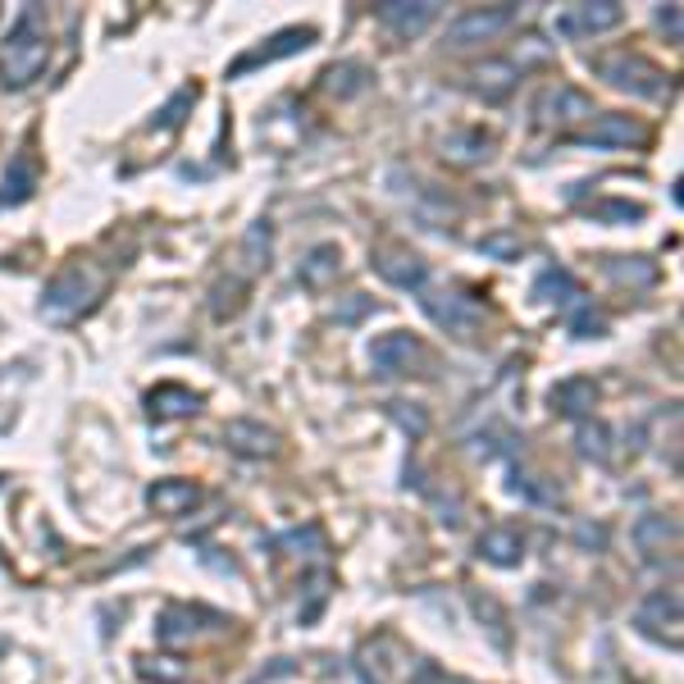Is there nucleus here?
I'll use <instances>...</instances> for the list:
<instances>
[{
    "label": "nucleus",
    "mask_w": 684,
    "mask_h": 684,
    "mask_svg": "<svg viewBox=\"0 0 684 684\" xmlns=\"http://www.w3.org/2000/svg\"><path fill=\"white\" fill-rule=\"evenodd\" d=\"M46 32L37 28V10H23L5 51H0V83L5 87H28L37 73L46 69Z\"/></svg>",
    "instance_id": "obj_1"
},
{
    "label": "nucleus",
    "mask_w": 684,
    "mask_h": 684,
    "mask_svg": "<svg viewBox=\"0 0 684 684\" xmlns=\"http://www.w3.org/2000/svg\"><path fill=\"white\" fill-rule=\"evenodd\" d=\"M597 73L630 96H666V87H671L666 73L643 55H607V60H597Z\"/></svg>",
    "instance_id": "obj_2"
},
{
    "label": "nucleus",
    "mask_w": 684,
    "mask_h": 684,
    "mask_svg": "<svg viewBox=\"0 0 684 684\" xmlns=\"http://www.w3.org/2000/svg\"><path fill=\"white\" fill-rule=\"evenodd\" d=\"M92 297H96V278L92 274H83V265H69L55 284L46 288V297H42V315H51V319H69V315H78L83 306H92Z\"/></svg>",
    "instance_id": "obj_3"
},
{
    "label": "nucleus",
    "mask_w": 684,
    "mask_h": 684,
    "mask_svg": "<svg viewBox=\"0 0 684 684\" xmlns=\"http://www.w3.org/2000/svg\"><path fill=\"white\" fill-rule=\"evenodd\" d=\"M420 306L429 310V319H433L438 329H448L457 338H474L479 319H484V310H479L470 297H461V293H424Z\"/></svg>",
    "instance_id": "obj_4"
},
{
    "label": "nucleus",
    "mask_w": 684,
    "mask_h": 684,
    "mask_svg": "<svg viewBox=\"0 0 684 684\" xmlns=\"http://www.w3.org/2000/svg\"><path fill=\"white\" fill-rule=\"evenodd\" d=\"M515 23V5H489V10H470L457 23H448V46H474V42H493Z\"/></svg>",
    "instance_id": "obj_5"
},
{
    "label": "nucleus",
    "mask_w": 684,
    "mask_h": 684,
    "mask_svg": "<svg viewBox=\"0 0 684 684\" xmlns=\"http://www.w3.org/2000/svg\"><path fill=\"white\" fill-rule=\"evenodd\" d=\"M438 19V5L433 0H388V5H379V23L388 32H397L401 42H411V37L429 32V23Z\"/></svg>",
    "instance_id": "obj_6"
},
{
    "label": "nucleus",
    "mask_w": 684,
    "mask_h": 684,
    "mask_svg": "<svg viewBox=\"0 0 684 684\" xmlns=\"http://www.w3.org/2000/svg\"><path fill=\"white\" fill-rule=\"evenodd\" d=\"M621 19H625V10L612 5V0H597V5H571L566 14L556 19V32L561 37H597V32H612Z\"/></svg>",
    "instance_id": "obj_7"
},
{
    "label": "nucleus",
    "mask_w": 684,
    "mask_h": 684,
    "mask_svg": "<svg viewBox=\"0 0 684 684\" xmlns=\"http://www.w3.org/2000/svg\"><path fill=\"white\" fill-rule=\"evenodd\" d=\"M306 46H315V28H284L278 37H269L265 46H256V51H247L243 60H237L228 73L237 78V73H247V69H256V64H274V60H288V55H297V51H306Z\"/></svg>",
    "instance_id": "obj_8"
},
{
    "label": "nucleus",
    "mask_w": 684,
    "mask_h": 684,
    "mask_svg": "<svg viewBox=\"0 0 684 684\" xmlns=\"http://www.w3.org/2000/svg\"><path fill=\"white\" fill-rule=\"evenodd\" d=\"M420 360V342L411 334H383L375 347H370V366L375 375H407Z\"/></svg>",
    "instance_id": "obj_9"
},
{
    "label": "nucleus",
    "mask_w": 684,
    "mask_h": 684,
    "mask_svg": "<svg viewBox=\"0 0 684 684\" xmlns=\"http://www.w3.org/2000/svg\"><path fill=\"white\" fill-rule=\"evenodd\" d=\"M201 502V489L192 484V479H160V484L146 489V507L155 515H183Z\"/></svg>",
    "instance_id": "obj_10"
},
{
    "label": "nucleus",
    "mask_w": 684,
    "mask_h": 684,
    "mask_svg": "<svg viewBox=\"0 0 684 684\" xmlns=\"http://www.w3.org/2000/svg\"><path fill=\"white\" fill-rule=\"evenodd\" d=\"M224 442H228V452H237V457H269L278 448L274 429H265L256 420H228L224 424Z\"/></svg>",
    "instance_id": "obj_11"
},
{
    "label": "nucleus",
    "mask_w": 684,
    "mask_h": 684,
    "mask_svg": "<svg viewBox=\"0 0 684 684\" xmlns=\"http://www.w3.org/2000/svg\"><path fill=\"white\" fill-rule=\"evenodd\" d=\"M643 137H648V133H643V124H634L630 114H602L580 142L584 146H639Z\"/></svg>",
    "instance_id": "obj_12"
},
{
    "label": "nucleus",
    "mask_w": 684,
    "mask_h": 684,
    "mask_svg": "<svg viewBox=\"0 0 684 684\" xmlns=\"http://www.w3.org/2000/svg\"><path fill=\"white\" fill-rule=\"evenodd\" d=\"M375 269H379V278L383 284H392V288H424V278H429V269H424V260L420 256H407V251H383V256H375Z\"/></svg>",
    "instance_id": "obj_13"
},
{
    "label": "nucleus",
    "mask_w": 684,
    "mask_h": 684,
    "mask_svg": "<svg viewBox=\"0 0 684 684\" xmlns=\"http://www.w3.org/2000/svg\"><path fill=\"white\" fill-rule=\"evenodd\" d=\"M515 83H520V69H515L511 60H484V64L470 73V87L484 96V101H502V96H511Z\"/></svg>",
    "instance_id": "obj_14"
},
{
    "label": "nucleus",
    "mask_w": 684,
    "mask_h": 684,
    "mask_svg": "<svg viewBox=\"0 0 684 684\" xmlns=\"http://www.w3.org/2000/svg\"><path fill=\"white\" fill-rule=\"evenodd\" d=\"M201 407V397L192 388H178V383H160L146 392V411L155 420H178V416H192Z\"/></svg>",
    "instance_id": "obj_15"
},
{
    "label": "nucleus",
    "mask_w": 684,
    "mask_h": 684,
    "mask_svg": "<svg viewBox=\"0 0 684 684\" xmlns=\"http://www.w3.org/2000/svg\"><path fill=\"white\" fill-rule=\"evenodd\" d=\"M338 269H342V251H338L334 243H319V247L301 260L297 278H301L306 288H329L334 278H338Z\"/></svg>",
    "instance_id": "obj_16"
},
{
    "label": "nucleus",
    "mask_w": 684,
    "mask_h": 684,
    "mask_svg": "<svg viewBox=\"0 0 684 684\" xmlns=\"http://www.w3.org/2000/svg\"><path fill=\"white\" fill-rule=\"evenodd\" d=\"M634 543H639V552L648 561H662L666 548L675 543V520L671 515H643L634 525Z\"/></svg>",
    "instance_id": "obj_17"
},
{
    "label": "nucleus",
    "mask_w": 684,
    "mask_h": 684,
    "mask_svg": "<svg viewBox=\"0 0 684 684\" xmlns=\"http://www.w3.org/2000/svg\"><path fill=\"white\" fill-rule=\"evenodd\" d=\"M593 114V101L584 96V92H575V87H552L548 96H543V119L552 124H575V119H589Z\"/></svg>",
    "instance_id": "obj_18"
},
{
    "label": "nucleus",
    "mask_w": 684,
    "mask_h": 684,
    "mask_svg": "<svg viewBox=\"0 0 684 684\" xmlns=\"http://www.w3.org/2000/svg\"><path fill=\"white\" fill-rule=\"evenodd\" d=\"M534 297H539V301H548V306H580V297H584V293L575 288V278H571L566 269H556V265H552V269H543V274H539Z\"/></svg>",
    "instance_id": "obj_19"
},
{
    "label": "nucleus",
    "mask_w": 684,
    "mask_h": 684,
    "mask_svg": "<svg viewBox=\"0 0 684 684\" xmlns=\"http://www.w3.org/2000/svg\"><path fill=\"white\" fill-rule=\"evenodd\" d=\"M593 401H597L593 379H566V383L552 388V407H556L561 416H589Z\"/></svg>",
    "instance_id": "obj_20"
},
{
    "label": "nucleus",
    "mask_w": 684,
    "mask_h": 684,
    "mask_svg": "<svg viewBox=\"0 0 684 684\" xmlns=\"http://www.w3.org/2000/svg\"><path fill=\"white\" fill-rule=\"evenodd\" d=\"M479 556L493 561V566H515L525 556V543H520L515 530H489V534H479Z\"/></svg>",
    "instance_id": "obj_21"
},
{
    "label": "nucleus",
    "mask_w": 684,
    "mask_h": 684,
    "mask_svg": "<svg viewBox=\"0 0 684 684\" xmlns=\"http://www.w3.org/2000/svg\"><path fill=\"white\" fill-rule=\"evenodd\" d=\"M607 274L616 278V284H634V288L657 284V265L643 260V256H616V260H607Z\"/></svg>",
    "instance_id": "obj_22"
},
{
    "label": "nucleus",
    "mask_w": 684,
    "mask_h": 684,
    "mask_svg": "<svg viewBox=\"0 0 684 684\" xmlns=\"http://www.w3.org/2000/svg\"><path fill=\"white\" fill-rule=\"evenodd\" d=\"M37 187V169H32V160L19 155L14 160V169L5 174V192H0V206H19V201H28Z\"/></svg>",
    "instance_id": "obj_23"
},
{
    "label": "nucleus",
    "mask_w": 684,
    "mask_h": 684,
    "mask_svg": "<svg viewBox=\"0 0 684 684\" xmlns=\"http://www.w3.org/2000/svg\"><path fill=\"white\" fill-rule=\"evenodd\" d=\"M489 146H493V142H489L484 133H448V137H442V155L461 160V165H474V160H484Z\"/></svg>",
    "instance_id": "obj_24"
},
{
    "label": "nucleus",
    "mask_w": 684,
    "mask_h": 684,
    "mask_svg": "<svg viewBox=\"0 0 684 684\" xmlns=\"http://www.w3.org/2000/svg\"><path fill=\"white\" fill-rule=\"evenodd\" d=\"M201 612H192V607H169L165 616H160V625H155V634L165 639V643H183V639H192L201 625Z\"/></svg>",
    "instance_id": "obj_25"
},
{
    "label": "nucleus",
    "mask_w": 684,
    "mask_h": 684,
    "mask_svg": "<svg viewBox=\"0 0 684 684\" xmlns=\"http://www.w3.org/2000/svg\"><path fill=\"white\" fill-rule=\"evenodd\" d=\"M360 87H366V69L360 64H334L329 69V92L334 96H356Z\"/></svg>",
    "instance_id": "obj_26"
},
{
    "label": "nucleus",
    "mask_w": 684,
    "mask_h": 684,
    "mask_svg": "<svg viewBox=\"0 0 684 684\" xmlns=\"http://www.w3.org/2000/svg\"><path fill=\"white\" fill-rule=\"evenodd\" d=\"M243 256H247V269H260L269 260V224H251L247 228V243H243Z\"/></svg>",
    "instance_id": "obj_27"
},
{
    "label": "nucleus",
    "mask_w": 684,
    "mask_h": 684,
    "mask_svg": "<svg viewBox=\"0 0 684 684\" xmlns=\"http://www.w3.org/2000/svg\"><path fill=\"white\" fill-rule=\"evenodd\" d=\"M388 411H392V420L407 429L411 438H424L429 433V416L420 407H411V401H388Z\"/></svg>",
    "instance_id": "obj_28"
},
{
    "label": "nucleus",
    "mask_w": 684,
    "mask_h": 684,
    "mask_svg": "<svg viewBox=\"0 0 684 684\" xmlns=\"http://www.w3.org/2000/svg\"><path fill=\"white\" fill-rule=\"evenodd\" d=\"M192 101H196V87H183V92H178V96H174L165 110L155 114V128H178L183 119H187V110H192Z\"/></svg>",
    "instance_id": "obj_29"
},
{
    "label": "nucleus",
    "mask_w": 684,
    "mask_h": 684,
    "mask_svg": "<svg viewBox=\"0 0 684 684\" xmlns=\"http://www.w3.org/2000/svg\"><path fill=\"white\" fill-rule=\"evenodd\" d=\"M284 548H297V556H319L325 552V534H319V525H306V530H293L278 539Z\"/></svg>",
    "instance_id": "obj_30"
},
{
    "label": "nucleus",
    "mask_w": 684,
    "mask_h": 684,
    "mask_svg": "<svg viewBox=\"0 0 684 684\" xmlns=\"http://www.w3.org/2000/svg\"><path fill=\"white\" fill-rule=\"evenodd\" d=\"M479 251L493 256V260H515L520 256V237L515 233H489V237H479Z\"/></svg>",
    "instance_id": "obj_31"
},
{
    "label": "nucleus",
    "mask_w": 684,
    "mask_h": 684,
    "mask_svg": "<svg viewBox=\"0 0 684 684\" xmlns=\"http://www.w3.org/2000/svg\"><path fill=\"white\" fill-rule=\"evenodd\" d=\"M571 334H575V338H602V334H607V319H602L597 310H589V306L580 301L575 315H571Z\"/></svg>",
    "instance_id": "obj_32"
},
{
    "label": "nucleus",
    "mask_w": 684,
    "mask_h": 684,
    "mask_svg": "<svg viewBox=\"0 0 684 684\" xmlns=\"http://www.w3.org/2000/svg\"><path fill=\"white\" fill-rule=\"evenodd\" d=\"M580 452L593 457L597 466H607V429H602V424H584L580 429Z\"/></svg>",
    "instance_id": "obj_33"
},
{
    "label": "nucleus",
    "mask_w": 684,
    "mask_h": 684,
    "mask_svg": "<svg viewBox=\"0 0 684 684\" xmlns=\"http://www.w3.org/2000/svg\"><path fill=\"white\" fill-rule=\"evenodd\" d=\"M593 219H616V224H630V219H643V206H634V201H602V206L589 210Z\"/></svg>",
    "instance_id": "obj_34"
},
{
    "label": "nucleus",
    "mask_w": 684,
    "mask_h": 684,
    "mask_svg": "<svg viewBox=\"0 0 684 684\" xmlns=\"http://www.w3.org/2000/svg\"><path fill=\"white\" fill-rule=\"evenodd\" d=\"M370 310H375V301L356 293V297H347V301H342V306L334 310V319H338V325H356V319H366Z\"/></svg>",
    "instance_id": "obj_35"
},
{
    "label": "nucleus",
    "mask_w": 684,
    "mask_h": 684,
    "mask_svg": "<svg viewBox=\"0 0 684 684\" xmlns=\"http://www.w3.org/2000/svg\"><path fill=\"white\" fill-rule=\"evenodd\" d=\"M142 675H146V680H160V684H178V680H187L183 666H142Z\"/></svg>",
    "instance_id": "obj_36"
},
{
    "label": "nucleus",
    "mask_w": 684,
    "mask_h": 684,
    "mask_svg": "<svg viewBox=\"0 0 684 684\" xmlns=\"http://www.w3.org/2000/svg\"><path fill=\"white\" fill-rule=\"evenodd\" d=\"M575 539H580V548H602V543H607V530H602V525H580Z\"/></svg>",
    "instance_id": "obj_37"
},
{
    "label": "nucleus",
    "mask_w": 684,
    "mask_h": 684,
    "mask_svg": "<svg viewBox=\"0 0 684 684\" xmlns=\"http://www.w3.org/2000/svg\"><path fill=\"white\" fill-rule=\"evenodd\" d=\"M662 28H671V42H680V5L662 10Z\"/></svg>",
    "instance_id": "obj_38"
}]
</instances>
